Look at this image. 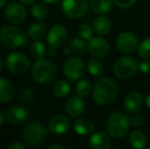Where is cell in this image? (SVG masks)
Wrapping results in <instances>:
<instances>
[{
  "label": "cell",
  "instance_id": "obj_1",
  "mask_svg": "<svg viewBox=\"0 0 150 149\" xmlns=\"http://www.w3.org/2000/svg\"><path fill=\"white\" fill-rule=\"evenodd\" d=\"M117 85L110 78H101L93 88V99L99 105H107L115 99L117 95Z\"/></svg>",
  "mask_w": 150,
  "mask_h": 149
},
{
  "label": "cell",
  "instance_id": "obj_2",
  "mask_svg": "<svg viewBox=\"0 0 150 149\" xmlns=\"http://www.w3.org/2000/svg\"><path fill=\"white\" fill-rule=\"evenodd\" d=\"M0 42L5 47L14 49L26 45L28 38L22 29L14 26H4L0 30Z\"/></svg>",
  "mask_w": 150,
  "mask_h": 149
},
{
  "label": "cell",
  "instance_id": "obj_3",
  "mask_svg": "<svg viewBox=\"0 0 150 149\" xmlns=\"http://www.w3.org/2000/svg\"><path fill=\"white\" fill-rule=\"evenodd\" d=\"M130 126V117L120 112L111 113L105 121L107 133L113 138L124 137L129 132Z\"/></svg>",
  "mask_w": 150,
  "mask_h": 149
},
{
  "label": "cell",
  "instance_id": "obj_4",
  "mask_svg": "<svg viewBox=\"0 0 150 149\" xmlns=\"http://www.w3.org/2000/svg\"><path fill=\"white\" fill-rule=\"evenodd\" d=\"M57 74V68L55 64L50 60L38 59L32 68V76L38 83L47 84L52 82Z\"/></svg>",
  "mask_w": 150,
  "mask_h": 149
},
{
  "label": "cell",
  "instance_id": "obj_5",
  "mask_svg": "<svg viewBox=\"0 0 150 149\" xmlns=\"http://www.w3.org/2000/svg\"><path fill=\"white\" fill-rule=\"evenodd\" d=\"M47 135V129L40 123H31L24 128L22 137L25 143L28 146L35 147L43 142L44 138Z\"/></svg>",
  "mask_w": 150,
  "mask_h": 149
},
{
  "label": "cell",
  "instance_id": "obj_6",
  "mask_svg": "<svg viewBox=\"0 0 150 149\" xmlns=\"http://www.w3.org/2000/svg\"><path fill=\"white\" fill-rule=\"evenodd\" d=\"M139 68V64L136 59L130 56H122L115 60L113 64V72L120 79H131L136 75Z\"/></svg>",
  "mask_w": 150,
  "mask_h": 149
},
{
  "label": "cell",
  "instance_id": "obj_7",
  "mask_svg": "<svg viewBox=\"0 0 150 149\" xmlns=\"http://www.w3.org/2000/svg\"><path fill=\"white\" fill-rule=\"evenodd\" d=\"M61 9L65 16L69 18H79L85 16L89 9L87 0H63Z\"/></svg>",
  "mask_w": 150,
  "mask_h": 149
},
{
  "label": "cell",
  "instance_id": "obj_8",
  "mask_svg": "<svg viewBox=\"0 0 150 149\" xmlns=\"http://www.w3.org/2000/svg\"><path fill=\"white\" fill-rule=\"evenodd\" d=\"M85 73V64L79 57H71L63 64V74L69 80L76 81L81 79Z\"/></svg>",
  "mask_w": 150,
  "mask_h": 149
},
{
  "label": "cell",
  "instance_id": "obj_9",
  "mask_svg": "<svg viewBox=\"0 0 150 149\" xmlns=\"http://www.w3.org/2000/svg\"><path fill=\"white\" fill-rule=\"evenodd\" d=\"M6 66L8 70L16 75H23L28 72L30 68V60L22 53H11L7 56Z\"/></svg>",
  "mask_w": 150,
  "mask_h": 149
},
{
  "label": "cell",
  "instance_id": "obj_10",
  "mask_svg": "<svg viewBox=\"0 0 150 149\" xmlns=\"http://www.w3.org/2000/svg\"><path fill=\"white\" fill-rule=\"evenodd\" d=\"M138 45V38L132 32H122L117 38V46L122 53H133L134 51H136Z\"/></svg>",
  "mask_w": 150,
  "mask_h": 149
},
{
  "label": "cell",
  "instance_id": "obj_11",
  "mask_svg": "<svg viewBox=\"0 0 150 149\" xmlns=\"http://www.w3.org/2000/svg\"><path fill=\"white\" fill-rule=\"evenodd\" d=\"M87 47L91 55L97 58L106 57L110 50L107 41L101 37H92L88 42Z\"/></svg>",
  "mask_w": 150,
  "mask_h": 149
},
{
  "label": "cell",
  "instance_id": "obj_12",
  "mask_svg": "<svg viewBox=\"0 0 150 149\" xmlns=\"http://www.w3.org/2000/svg\"><path fill=\"white\" fill-rule=\"evenodd\" d=\"M4 14L8 22L12 24H22L27 18L26 8L23 6V4L16 3V2L8 4L5 8Z\"/></svg>",
  "mask_w": 150,
  "mask_h": 149
},
{
  "label": "cell",
  "instance_id": "obj_13",
  "mask_svg": "<svg viewBox=\"0 0 150 149\" xmlns=\"http://www.w3.org/2000/svg\"><path fill=\"white\" fill-rule=\"evenodd\" d=\"M67 37V29L61 25H55L53 26L47 34V43L49 47L59 48L64 44Z\"/></svg>",
  "mask_w": 150,
  "mask_h": 149
},
{
  "label": "cell",
  "instance_id": "obj_14",
  "mask_svg": "<svg viewBox=\"0 0 150 149\" xmlns=\"http://www.w3.org/2000/svg\"><path fill=\"white\" fill-rule=\"evenodd\" d=\"M86 108V103L82 96H74L67 100L64 104V110L69 117H80Z\"/></svg>",
  "mask_w": 150,
  "mask_h": 149
},
{
  "label": "cell",
  "instance_id": "obj_15",
  "mask_svg": "<svg viewBox=\"0 0 150 149\" xmlns=\"http://www.w3.org/2000/svg\"><path fill=\"white\" fill-rule=\"evenodd\" d=\"M69 119L67 117L58 114L50 119L48 129L54 135H62L69 131Z\"/></svg>",
  "mask_w": 150,
  "mask_h": 149
},
{
  "label": "cell",
  "instance_id": "obj_16",
  "mask_svg": "<svg viewBox=\"0 0 150 149\" xmlns=\"http://www.w3.org/2000/svg\"><path fill=\"white\" fill-rule=\"evenodd\" d=\"M124 105L126 110L129 113H137L140 112L143 105V98L142 95L138 92H131L125 98Z\"/></svg>",
  "mask_w": 150,
  "mask_h": 149
},
{
  "label": "cell",
  "instance_id": "obj_17",
  "mask_svg": "<svg viewBox=\"0 0 150 149\" xmlns=\"http://www.w3.org/2000/svg\"><path fill=\"white\" fill-rule=\"evenodd\" d=\"M29 110L25 106H13L6 113V119L12 125H20L27 121L29 117Z\"/></svg>",
  "mask_w": 150,
  "mask_h": 149
},
{
  "label": "cell",
  "instance_id": "obj_18",
  "mask_svg": "<svg viewBox=\"0 0 150 149\" xmlns=\"http://www.w3.org/2000/svg\"><path fill=\"white\" fill-rule=\"evenodd\" d=\"M89 146L92 149H108L110 147V139L104 132H96L90 137Z\"/></svg>",
  "mask_w": 150,
  "mask_h": 149
},
{
  "label": "cell",
  "instance_id": "obj_19",
  "mask_svg": "<svg viewBox=\"0 0 150 149\" xmlns=\"http://www.w3.org/2000/svg\"><path fill=\"white\" fill-rule=\"evenodd\" d=\"M74 129L78 135L88 136L94 132L95 125L91 119L87 117H80L74 124Z\"/></svg>",
  "mask_w": 150,
  "mask_h": 149
},
{
  "label": "cell",
  "instance_id": "obj_20",
  "mask_svg": "<svg viewBox=\"0 0 150 149\" xmlns=\"http://www.w3.org/2000/svg\"><path fill=\"white\" fill-rule=\"evenodd\" d=\"M14 96V88L12 84L5 78H0V102L7 103Z\"/></svg>",
  "mask_w": 150,
  "mask_h": 149
},
{
  "label": "cell",
  "instance_id": "obj_21",
  "mask_svg": "<svg viewBox=\"0 0 150 149\" xmlns=\"http://www.w3.org/2000/svg\"><path fill=\"white\" fill-rule=\"evenodd\" d=\"M93 28H94V31L96 32L97 35H99V36H105V35H107L110 32L111 23L108 18L100 14V16H97L94 20Z\"/></svg>",
  "mask_w": 150,
  "mask_h": 149
},
{
  "label": "cell",
  "instance_id": "obj_22",
  "mask_svg": "<svg viewBox=\"0 0 150 149\" xmlns=\"http://www.w3.org/2000/svg\"><path fill=\"white\" fill-rule=\"evenodd\" d=\"M129 141L132 147L137 149H143L147 146V137L142 131L135 130L131 133Z\"/></svg>",
  "mask_w": 150,
  "mask_h": 149
},
{
  "label": "cell",
  "instance_id": "obj_23",
  "mask_svg": "<svg viewBox=\"0 0 150 149\" xmlns=\"http://www.w3.org/2000/svg\"><path fill=\"white\" fill-rule=\"evenodd\" d=\"M113 0H90L92 10L97 14H105L111 9Z\"/></svg>",
  "mask_w": 150,
  "mask_h": 149
},
{
  "label": "cell",
  "instance_id": "obj_24",
  "mask_svg": "<svg viewBox=\"0 0 150 149\" xmlns=\"http://www.w3.org/2000/svg\"><path fill=\"white\" fill-rule=\"evenodd\" d=\"M46 32H47L46 26L44 24H42V23H34L28 29V35L32 39L35 40L43 38L45 36Z\"/></svg>",
  "mask_w": 150,
  "mask_h": 149
},
{
  "label": "cell",
  "instance_id": "obj_25",
  "mask_svg": "<svg viewBox=\"0 0 150 149\" xmlns=\"http://www.w3.org/2000/svg\"><path fill=\"white\" fill-rule=\"evenodd\" d=\"M71 91V85L67 80H59L55 83L53 87V92L57 97L63 98Z\"/></svg>",
  "mask_w": 150,
  "mask_h": 149
},
{
  "label": "cell",
  "instance_id": "obj_26",
  "mask_svg": "<svg viewBox=\"0 0 150 149\" xmlns=\"http://www.w3.org/2000/svg\"><path fill=\"white\" fill-rule=\"evenodd\" d=\"M30 53L36 59H42V58H44L45 54L47 53V51H46L45 45L42 42L35 41L34 43H32L30 47Z\"/></svg>",
  "mask_w": 150,
  "mask_h": 149
},
{
  "label": "cell",
  "instance_id": "obj_27",
  "mask_svg": "<svg viewBox=\"0 0 150 149\" xmlns=\"http://www.w3.org/2000/svg\"><path fill=\"white\" fill-rule=\"evenodd\" d=\"M87 70L90 75L94 76V77H99L103 73V64L97 57L92 58L88 61Z\"/></svg>",
  "mask_w": 150,
  "mask_h": 149
},
{
  "label": "cell",
  "instance_id": "obj_28",
  "mask_svg": "<svg viewBox=\"0 0 150 149\" xmlns=\"http://www.w3.org/2000/svg\"><path fill=\"white\" fill-rule=\"evenodd\" d=\"M69 51L71 53L75 54V55H80V54L84 53L86 49V43L84 42V39L80 38H75L71 41L69 43Z\"/></svg>",
  "mask_w": 150,
  "mask_h": 149
},
{
  "label": "cell",
  "instance_id": "obj_29",
  "mask_svg": "<svg viewBox=\"0 0 150 149\" xmlns=\"http://www.w3.org/2000/svg\"><path fill=\"white\" fill-rule=\"evenodd\" d=\"M91 90H92V85L91 82L88 79H82L76 85V92L79 96L82 97H86L90 94Z\"/></svg>",
  "mask_w": 150,
  "mask_h": 149
},
{
  "label": "cell",
  "instance_id": "obj_30",
  "mask_svg": "<svg viewBox=\"0 0 150 149\" xmlns=\"http://www.w3.org/2000/svg\"><path fill=\"white\" fill-rule=\"evenodd\" d=\"M32 16L38 20H43L47 18L48 16V10L43 4L41 3H35L32 6Z\"/></svg>",
  "mask_w": 150,
  "mask_h": 149
},
{
  "label": "cell",
  "instance_id": "obj_31",
  "mask_svg": "<svg viewBox=\"0 0 150 149\" xmlns=\"http://www.w3.org/2000/svg\"><path fill=\"white\" fill-rule=\"evenodd\" d=\"M138 54L143 58H150V38L142 40L138 45Z\"/></svg>",
  "mask_w": 150,
  "mask_h": 149
},
{
  "label": "cell",
  "instance_id": "obj_32",
  "mask_svg": "<svg viewBox=\"0 0 150 149\" xmlns=\"http://www.w3.org/2000/svg\"><path fill=\"white\" fill-rule=\"evenodd\" d=\"M79 36L84 40H90L93 37V29L90 25L84 24L79 28Z\"/></svg>",
  "mask_w": 150,
  "mask_h": 149
},
{
  "label": "cell",
  "instance_id": "obj_33",
  "mask_svg": "<svg viewBox=\"0 0 150 149\" xmlns=\"http://www.w3.org/2000/svg\"><path fill=\"white\" fill-rule=\"evenodd\" d=\"M18 97H20L21 101L23 102L32 101L34 99V91L30 88H23V89L20 90Z\"/></svg>",
  "mask_w": 150,
  "mask_h": 149
},
{
  "label": "cell",
  "instance_id": "obj_34",
  "mask_svg": "<svg viewBox=\"0 0 150 149\" xmlns=\"http://www.w3.org/2000/svg\"><path fill=\"white\" fill-rule=\"evenodd\" d=\"M130 123H131V126L135 128H138V127H141V126L144 124V119H143L142 115L140 114H136L134 113L132 117H130Z\"/></svg>",
  "mask_w": 150,
  "mask_h": 149
},
{
  "label": "cell",
  "instance_id": "obj_35",
  "mask_svg": "<svg viewBox=\"0 0 150 149\" xmlns=\"http://www.w3.org/2000/svg\"><path fill=\"white\" fill-rule=\"evenodd\" d=\"M115 4L120 8H130L137 2V0H113Z\"/></svg>",
  "mask_w": 150,
  "mask_h": 149
},
{
  "label": "cell",
  "instance_id": "obj_36",
  "mask_svg": "<svg viewBox=\"0 0 150 149\" xmlns=\"http://www.w3.org/2000/svg\"><path fill=\"white\" fill-rule=\"evenodd\" d=\"M139 70L145 75H149L150 74V60L149 59H145L142 60L139 64Z\"/></svg>",
  "mask_w": 150,
  "mask_h": 149
},
{
  "label": "cell",
  "instance_id": "obj_37",
  "mask_svg": "<svg viewBox=\"0 0 150 149\" xmlns=\"http://www.w3.org/2000/svg\"><path fill=\"white\" fill-rule=\"evenodd\" d=\"M26 146L23 145L22 143H13L8 146V149H25Z\"/></svg>",
  "mask_w": 150,
  "mask_h": 149
},
{
  "label": "cell",
  "instance_id": "obj_38",
  "mask_svg": "<svg viewBox=\"0 0 150 149\" xmlns=\"http://www.w3.org/2000/svg\"><path fill=\"white\" fill-rule=\"evenodd\" d=\"M21 3L26 4V5H31V4H34L36 2V0H18Z\"/></svg>",
  "mask_w": 150,
  "mask_h": 149
},
{
  "label": "cell",
  "instance_id": "obj_39",
  "mask_svg": "<svg viewBox=\"0 0 150 149\" xmlns=\"http://www.w3.org/2000/svg\"><path fill=\"white\" fill-rule=\"evenodd\" d=\"M4 121H5V114L0 110V126L4 123Z\"/></svg>",
  "mask_w": 150,
  "mask_h": 149
},
{
  "label": "cell",
  "instance_id": "obj_40",
  "mask_svg": "<svg viewBox=\"0 0 150 149\" xmlns=\"http://www.w3.org/2000/svg\"><path fill=\"white\" fill-rule=\"evenodd\" d=\"M50 149H64V146L62 145H57V144H54V145H51L49 147Z\"/></svg>",
  "mask_w": 150,
  "mask_h": 149
},
{
  "label": "cell",
  "instance_id": "obj_41",
  "mask_svg": "<svg viewBox=\"0 0 150 149\" xmlns=\"http://www.w3.org/2000/svg\"><path fill=\"white\" fill-rule=\"evenodd\" d=\"M145 103H146V106L150 109V93L146 96V99H145Z\"/></svg>",
  "mask_w": 150,
  "mask_h": 149
},
{
  "label": "cell",
  "instance_id": "obj_42",
  "mask_svg": "<svg viewBox=\"0 0 150 149\" xmlns=\"http://www.w3.org/2000/svg\"><path fill=\"white\" fill-rule=\"evenodd\" d=\"M47 54L48 55H54V54H55V48L50 47V49L47 51Z\"/></svg>",
  "mask_w": 150,
  "mask_h": 149
},
{
  "label": "cell",
  "instance_id": "obj_43",
  "mask_svg": "<svg viewBox=\"0 0 150 149\" xmlns=\"http://www.w3.org/2000/svg\"><path fill=\"white\" fill-rule=\"evenodd\" d=\"M44 2H47V3L49 4H54V3H57V2H59V0H43Z\"/></svg>",
  "mask_w": 150,
  "mask_h": 149
},
{
  "label": "cell",
  "instance_id": "obj_44",
  "mask_svg": "<svg viewBox=\"0 0 150 149\" xmlns=\"http://www.w3.org/2000/svg\"><path fill=\"white\" fill-rule=\"evenodd\" d=\"M6 2H7V0H0V9H1L2 7H4Z\"/></svg>",
  "mask_w": 150,
  "mask_h": 149
},
{
  "label": "cell",
  "instance_id": "obj_45",
  "mask_svg": "<svg viewBox=\"0 0 150 149\" xmlns=\"http://www.w3.org/2000/svg\"><path fill=\"white\" fill-rule=\"evenodd\" d=\"M2 68H3V60H2L1 56H0V73H1V71H2Z\"/></svg>",
  "mask_w": 150,
  "mask_h": 149
}]
</instances>
